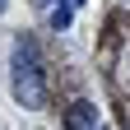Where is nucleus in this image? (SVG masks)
Returning <instances> with one entry per match:
<instances>
[{
    "instance_id": "3",
    "label": "nucleus",
    "mask_w": 130,
    "mask_h": 130,
    "mask_svg": "<svg viewBox=\"0 0 130 130\" xmlns=\"http://www.w3.org/2000/svg\"><path fill=\"white\" fill-rule=\"evenodd\" d=\"M60 5H70V9H79L84 0H32V9H37V14H51V9H60Z\"/></svg>"
},
{
    "instance_id": "1",
    "label": "nucleus",
    "mask_w": 130,
    "mask_h": 130,
    "mask_svg": "<svg viewBox=\"0 0 130 130\" xmlns=\"http://www.w3.org/2000/svg\"><path fill=\"white\" fill-rule=\"evenodd\" d=\"M9 93L19 107H32L37 111L46 102V79H42V56H37V42L19 32L9 46Z\"/></svg>"
},
{
    "instance_id": "4",
    "label": "nucleus",
    "mask_w": 130,
    "mask_h": 130,
    "mask_svg": "<svg viewBox=\"0 0 130 130\" xmlns=\"http://www.w3.org/2000/svg\"><path fill=\"white\" fill-rule=\"evenodd\" d=\"M5 5H9V0H0V14H5Z\"/></svg>"
},
{
    "instance_id": "2",
    "label": "nucleus",
    "mask_w": 130,
    "mask_h": 130,
    "mask_svg": "<svg viewBox=\"0 0 130 130\" xmlns=\"http://www.w3.org/2000/svg\"><path fill=\"white\" fill-rule=\"evenodd\" d=\"M60 130H102V125H98V107L88 102V98L70 102V107H65V125H60Z\"/></svg>"
}]
</instances>
